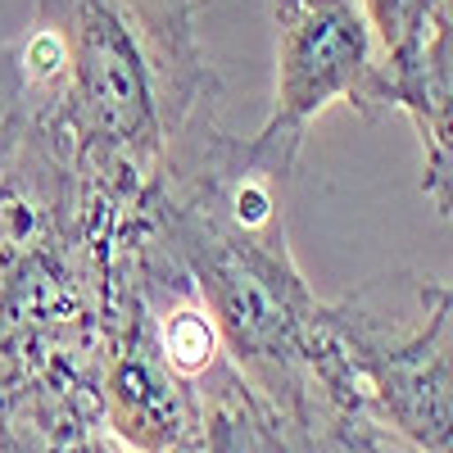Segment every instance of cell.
Returning a JSON list of instances; mask_svg holds the SVG:
<instances>
[{
	"mask_svg": "<svg viewBox=\"0 0 453 453\" xmlns=\"http://www.w3.org/2000/svg\"><path fill=\"white\" fill-rule=\"evenodd\" d=\"M376 42H381L395 78L422 59L431 32L444 19V0H358Z\"/></svg>",
	"mask_w": 453,
	"mask_h": 453,
	"instance_id": "5b68a950",
	"label": "cell"
},
{
	"mask_svg": "<svg viewBox=\"0 0 453 453\" xmlns=\"http://www.w3.org/2000/svg\"><path fill=\"white\" fill-rule=\"evenodd\" d=\"M145 213L196 277L232 363L250 381V395L277 412H299L313 395L309 367L322 326V299L299 273L286 226L245 232L159 181L145 191Z\"/></svg>",
	"mask_w": 453,
	"mask_h": 453,
	"instance_id": "7a4b0ae2",
	"label": "cell"
},
{
	"mask_svg": "<svg viewBox=\"0 0 453 453\" xmlns=\"http://www.w3.org/2000/svg\"><path fill=\"white\" fill-rule=\"evenodd\" d=\"M32 132V100H27V73L19 42L0 46V186L10 181L23 145Z\"/></svg>",
	"mask_w": 453,
	"mask_h": 453,
	"instance_id": "8992f818",
	"label": "cell"
},
{
	"mask_svg": "<svg viewBox=\"0 0 453 453\" xmlns=\"http://www.w3.org/2000/svg\"><path fill=\"white\" fill-rule=\"evenodd\" d=\"M200 10L204 0H36L19 36L32 119L68 145L91 191L145 200L181 136L218 113Z\"/></svg>",
	"mask_w": 453,
	"mask_h": 453,
	"instance_id": "6da1fadb",
	"label": "cell"
},
{
	"mask_svg": "<svg viewBox=\"0 0 453 453\" xmlns=\"http://www.w3.org/2000/svg\"><path fill=\"white\" fill-rule=\"evenodd\" d=\"M273 23V109L250 150L281 177H295L313 119L349 104L363 119L395 113V68L358 0H268Z\"/></svg>",
	"mask_w": 453,
	"mask_h": 453,
	"instance_id": "3957f363",
	"label": "cell"
},
{
	"mask_svg": "<svg viewBox=\"0 0 453 453\" xmlns=\"http://www.w3.org/2000/svg\"><path fill=\"white\" fill-rule=\"evenodd\" d=\"M395 109L422 141V196L453 222V19L444 14L422 59L395 78Z\"/></svg>",
	"mask_w": 453,
	"mask_h": 453,
	"instance_id": "277c9868",
	"label": "cell"
},
{
	"mask_svg": "<svg viewBox=\"0 0 453 453\" xmlns=\"http://www.w3.org/2000/svg\"><path fill=\"white\" fill-rule=\"evenodd\" d=\"M204 453H268L254 418V403H222L209 412V435H204Z\"/></svg>",
	"mask_w": 453,
	"mask_h": 453,
	"instance_id": "52a82bcc",
	"label": "cell"
}]
</instances>
